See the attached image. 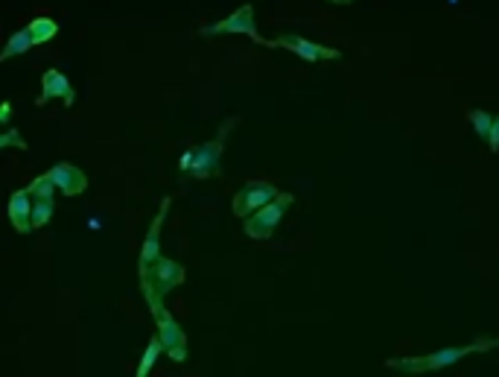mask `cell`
Listing matches in <instances>:
<instances>
[{
	"label": "cell",
	"mask_w": 499,
	"mask_h": 377,
	"mask_svg": "<svg viewBox=\"0 0 499 377\" xmlns=\"http://www.w3.org/2000/svg\"><path fill=\"white\" fill-rule=\"evenodd\" d=\"M494 348H499V340H476L470 345L438 348L432 354H421V357H391L386 365H389V369H395V372H403V374H427V372L447 369V365L470 357V354H485V351H494Z\"/></svg>",
	"instance_id": "6da1fadb"
},
{
	"label": "cell",
	"mask_w": 499,
	"mask_h": 377,
	"mask_svg": "<svg viewBox=\"0 0 499 377\" xmlns=\"http://www.w3.org/2000/svg\"><path fill=\"white\" fill-rule=\"evenodd\" d=\"M240 123V118H228L225 123L219 126V132L214 135L210 141L193 146V164H190V176L199 182L205 179H214L222 170V152H225V143H228V135L233 126Z\"/></svg>",
	"instance_id": "7a4b0ae2"
},
{
	"label": "cell",
	"mask_w": 499,
	"mask_h": 377,
	"mask_svg": "<svg viewBox=\"0 0 499 377\" xmlns=\"http://www.w3.org/2000/svg\"><path fill=\"white\" fill-rule=\"evenodd\" d=\"M184 278H187V269L182 264H176V260H169V258L161 255L152 264L150 275L141 281V292H143L146 305H150V307L161 305L167 292L176 290V287H182Z\"/></svg>",
	"instance_id": "3957f363"
},
{
	"label": "cell",
	"mask_w": 499,
	"mask_h": 377,
	"mask_svg": "<svg viewBox=\"0 0 499 377\" xmlns=\"http://www.w3.org/2000/svg\"><path fill=\"white\" fill-rule=\"evenodd\" d=\"M199 33L201 36H246L260 47H278L274 41H266L258 33V20H254V6L251 4H242L240 9H233L225 20H217V24L201 27Z\"/></svg>",
	"instance_id": "277c9868"
},
{
	"label": "cell",
	"mask_w": 499,
	"mask_h": 377,
	"mask_svg": "<svg viewBox=\"0 0 499 377\" xmlns=\"http://www.w3.org/2000/svg\"><path fill=\"white\" fill-rule=\"evenodd\" d=\"M295 205V196L292 193H278L272 199V202H266L263 208H258L254 214L246 217V225H242V232H246L251 240H269L274 234V228L281 225L283 214L290 211V208Z\"/></svg>",
	"instance_id": "5b68a950"
},
{
	"label": "cell",
	"mask_w": 499,
	"mask_h": 377,
	"mask_svg": "<svg viewBox=\"0 0 499 377\" xmlns=\"http://www.w3.org/2000/svg\"><path fill=\"white\" fill-rule=\"evenodd\" d=\"M152 316H155V328H158V337H161V345H164V354L169 360L176 363H184L187 360V333L182 324L176 322V316L161 305L150 307Z\"/></svg>",
	"instance_id": "8992f818"
},
{
	"label": "cell",
	"mask_w": 499,
	"mask_h": 377,
	"mask_svg": "<svg viewBox=\"0 0 499 377\" xmlns=\"http://www.w3.org/2000/svg\"><path fill=\"white\" fill-rule=\"evenodd\" d=\"M278 193H281L278 184H272V182H246L237 193H233V217L246 219L249 214L258 211V208L272 202Z\"/></svg>",
	"instance_id": "52a82bcc"
},
{
	"label": "cell",
	"mask_w": 499,
	"mask_h": 377,
	"mask_svg": "<svg viewBox=\"0 0 499 377\" xmlns=\"http://www.w3.org/2000/svg\"><path fill=\"white\" fill-rule=\"evenodd\" d=\"M169 205H173V196H164L161 202V211L155 214L150 232H146V240H143V249H141V260H137V278H146L150 275V269L158 258H161V228H164V219L169 214Z\"/></svg>",
	"instance_id": "ba28073f"
},
{
	"label": "cell",
	"mask_w": 499,
	"mask_h": 377,
	"mask_svg": "<svg viewBox=\"0 0 499 377\" xmlns=\"http://www.w3.org/2000/svg\"><path fill=\"white\" fill-rule=\"evenodd\" d=\"M274 45L283 47V50H292L295 56L304 59V61H333V59H342V53L333 47H324L318 45V41H310L304 36H295V33H283L274 38Z\"/></svg>",
	"instance_id": "9c48e42d"
},
{
	"label": "cell",
	"mask_w": 499,
	"mask_h": 377,
	"mask_svg": "<svg viewBox=\"0 0 499 377\" xmlns=\"http://www.w3.org/2000/svg\"><path fill=\"white\" fill-rule=\"evenodd\" d=\"M50 100H65V106H73V102H77V94H73L70 79L56 68L45 70V77H41V94L36 97V106H47Z\"/></svg>",
	"instance_id": "30bf717a"
},
{
	"label": "cell",
	"mask_w": 499,
	"mask_h": 377,
	"mask_svg": "<svg viewBox=\"0 0 499 377\" xmlns=\"http://www.w3.org/2000/svg\"><path fill=\"white\" fill-rule=\"evenodd\" d=\"M9 223L18 234H33V193L27 187L9 196Z\"/></svg>",
	"instance_id": "8fae6325"
},
{
	"label": "cell",
	"mask_w": 499,
	"mask_h": 377,
	"mask_svg": "<svg viewBox=\"0 0 499 377\" xmlns=\"http://www.w3.org/2000/svg\"><path fill=\"white\" fill-rule=\"evenodd\" d=\"M47 179L56 184L59 193H65V196H79V193H85V187H88V176L73 164H56L53 170H47Z\"/></svg>",
	"instance_id": "7c38bea8"
},
{
	"label": "cell",
	"mask_w": 499,
	"mask_h": 377,
	"mask_svg": "<svg viewBox=\"0 0 499 377\" xmlns=\"http://www.w3.org/2000/svg\"><path fill=\"white\" fill-rule=\"evenodd\" d=\"M33 47H36V41H33V36H29V29H27V27H24V29H15V33L9 36L6 47L0 50V61L15 59V56H20V53H27V50H33Z\"/></svg>",
	"instance_id": "4fadbf2b"
},
{
	"label": "cell",
	"mask_w": 499,
	"mask_h": 377,
	"mask_svg": "<svg viewBox=\"0 0 499 377\" xmlns=\"http://www.w3.org/2000/svg\"><path fill=\"white\" fill-rule=\"evenodd\" d=\"M27 29H29V36H33L36 47H38V45H47L50 38H56L59 24H56V20H53V18H47V15H38V18L29 20Z\"/></svg>",
	"instance_id": "5bb4252c"
},
{
	"label": "cell",
	"mask_w": 499,
	"mask_h": 377,
	"mask_svg": "<svg viewBox=\"0 0 499 377\" xmlns=\"http://www.w3.org/2000/svg\"><path fill=\"white\" fill-rule=\"evenodd\" d=\"M161 351H164V345H161V337H158V333H155V337L150 340V345H146V351H143V357H141V363H137V377H146V374H150L152 372V365H155V360L158 357H161Z\"/></svg>",
	"instance_id": "9a60e30c"
},
{
	"label": "cell",
	"mask_w": 499,
	"mask_h": 377,
	"mask_svg": "<svg viewBox=\"0 0 499 377\" xmlns=\"http://www.w3.org/2000/svg\"><path fill=\"white\" fill-rule=\"evenodd\" d=\"M467 120H470L473 132L479 135L482 141H487V135H491V126H494V114L485 111V109H470V111H467Z\"/></svg>",
	"instance_id": "2e32d148"
},
{
	"label": "cell",
	"mask_w": 499,
	"mask_h": 377,
	"mask_svg": "<svg viewBox=\"0 0 499 377\" xmlns=\"http://www.w3.org/2000/svg\"><path fill=\"white\" fill-rule=\"evenodd\" d=\"M53 208H56V202L53 199H36L33 196V232L36 228H45L50 219H53Z\"/></svg>",
	"instance_id": "e0dca14e"
},
{
	"label": "cell",
	"mask_w": 499,
	"mask_h": 377,
	"mask_svg": "<svg viewBox=\"0 0 499 377\" xmlns=\"http://www.w3.org/2000/svg\"><path fill=\"white\" fill-rule=\"evenodd\" d=\"M27 191L33 193L36 199H53V193H56V184H53L47 179V173H45V176H36V179L27 184Z\"/></svg>",
	"instance_id": "ac0fdd59"
},
{
	"label": "cell",
	"mask_w": 499,
	"mask_h": 377,
	"mask_svg": "<svg viewBox=\"0 0 499 377\" xmlns=\"http://www.w3.org/2000/svg\"><path fill=\"white\" fill-rule=\"evenodd\" d=\"M6 146H15V150H27V141L20 138L18 129H9V132H0V150H6Z\"/></svg>",
	"instance_id": "d6986e66"
},
{
	"label": "cell",
	"mask_w": 499,
	"mask_h": 377,
	"mask_svg": "<svg viewBox=\"0 0 499 377\" xmlns=\"http://www.w3.org/2000/svg\"><path fill=\"white\" fill-rule=\"evenodd\" d=\"M487 150H491L494 155L499 152V118L494 114V126H491V135H487Z\"/></svg>",
	"instance_id": "ffe728a7"
},
{
	"label": "cell",
	"mask_w": 499,
	"mask_h": 377,
	"mask_svg": "<svg viewBox=\"0 0 499 377\" xmlns=\"http://www.w3.org/2000/svg\"><path fill=\"white\" fill-rule=\"evenodd\" d=\"M190 164H193V150H187V152L182 155V161H178V170L190 173Z\"/></svg>",
	"instance_id": "44dd1931"
},
{
	"label": "cell",
	"mask_w": 499,
	"mask_h": 377,
	"mask_svg": "<svg viewBox=\"0 0 499 377\" xmlns=\"http://www.w3.org/2000/svg\"><path fill=\"white\" fill-rule=\"evenodd\" d=\"M9 118H12V106H9V102H0V123H9Z\"/></svg>",
	"instance_id": "7402d4cb"
},
{
	"label": "cell",
	"mask_w": 499,
	"mask_h": 377,
	"mask_svg": "<svg viewBox=\"0 0 499 377\" xmlns=\"http://www.w3.org/2000/svg\"><path fill=\"white\" fill-rule=\"evenodd\" d=\"M331 4H339V6H348V4H354V0H331Z\"/></svg>",
	"instance_id": "603a6c76"
}]
</instances>
